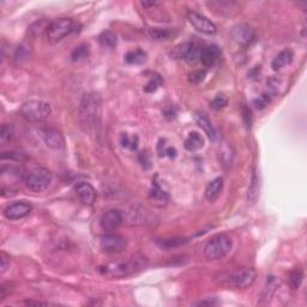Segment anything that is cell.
Wrapping results in <instances>:
<instances>
[{"label":"cell","mask_w":307,"mask_h":307,"mask_svg":"<svg viewBox=\"0 0 307 307\" xmlns=\"http://www.w3.org/2000/svg\"><path fill=\"white\" fill-rule=\"evenodd\" d=\"M191 47H192V42L179 43L178 46L174 47L173 51L171 52V55L176 60H186L187 55L190 53Z\"/></svg>","instance_id":"f1b7e54d"},{"label":"cell","mask_w":307,"mask_h":307,"mask_svg":"<svg viewBox=\"0 0 307 307\" xmlns=\"http://www.w3.org/2000/svg\"><path fill=\"white\" fill-rule=\"evenodd\" d=\"M101 109V96L98 93H89L83 96L78 107V118L84 131H91L99 125Z\"/></svg>","instance_id":"7a4b0ae2"},{"label":"cell","mask_w":307,"mask_h":307,"mask_svg":"<svg viewBox=\"0 0 307 307\" xmlns=\"http://www.w3.org/2000/svg\"><path fill=\"white\" fill-rule=\"evenodd\" d=\"M139 162L142 163V166L143 167H144V166L146 165V163H148L149 165V167H150V161H149V159H148V155H146L145 153H142L139 155Z\"/></svg>","instance_id":"ee69618b"},{"label":"cell","mask_w":307,"mask_h":307,"mask_svg":"<svg viewBox=\"0 0 307 307\" xmlns=\"http://www.w3.org/2000/svg\"><path fill=\"white\" fill-rule=\"evenodd\" d=\"M74 30V22L71 18H59L52 21L47 29L46 37L51 45L60 42L66 36L73 33Z\"/></svg>","instance_id":"52a82bcc"},{"label":"cell","mask_w":307,"mask_h":307,"mask_svg":"<svg viewBox=\"0 0 307 307\" xmlns=\"http://www.w3.org/2000/svg\"><path fill=\"white\" fill-rule=\"evenodd\" d=\"M231 38L237 45L247 47L256 38V33H254L253 28L248 26V24H237V26L232 28Z\"/></svg>","instance_id":"9c48e42d"},{"label":"cell","mask_w":307,"mask_h":307,"mask_svg":"<svg viewBox=\"0 0 307 307\" xmlns=\"http://www.w3.org/2000/svg\"><path fill=\"white\" fill-rule=\"evenodd\" d=\"M89 52H90L89 45H87V43H81V45L77 46L72 51V53H71V60H72L73 63L81 62V60L85 59V58L89 55Z\"/></svg>","instance_id":"4dcf8cb0"},{"label":"cell","mask_w":307,"mask_h":307,"mask_svg":"<svg viewBox=\"0 0 307 307\" xmlns=\"http://www.w3.org/2000/svg\"><path fill=\"white\" fill-rule=\"evenodd\" d=\"M52 114V107L42 100H30L21 107V117L28 123H41Z\"/></svg>","instance_id":"277c9868"},{"label":"cell","mask_w":307,"mask_h":307,"mask_svg":"<svg viewBox=\"0 0 307 307\" xmlns=\"http://www.w3.org/2000/svg\"><path fill=\"white\" fill-rule=\"evenodd\" d=\"M196 305L198 306H212V305H217V301H214V300H203V301H199V303L196 304Z\"/></svg>","instance_id":"f6af8a7d"},{"label":"cell","mask_w":307,"mask_h":307,"mask_svg":"<svg viewBox=\"0 0 307 307\" xmlns=\"http://www.w3.org/2000/svg\"><path fill=\"white\" fill-rule=\"evenodd\" d=\"M220 58H221L220 48H218L217 46L211 45L203 48L199 62H202V64H203L205 68H211V66H214L215 64L218 62Z\"/></svg>","instance_id":"2e32d148"},{"label":"cell","mask_w":307,"mask_h":307,"mask_svg":"<svg viewBox=\"0 0 307 307\" xmlns=\"http://www.w3.org/2000/svg\"><path fill=\"white\" fill-rule=\"evenodd\" d=\"M146 60V53L142 49H135V51H130L125 54V62L130 65H139L143 64Z\"/></svg>","instance_id":"83f0119b"},{"label":"cell","mask_w":307,"mask_h":307,"mask_svg":"<svg viewBox=\"0 0 307 307\" xmlns=\"http://www.w3.org/2000/svg\"><path fill=\"white\" fill-rule=\"evenodd\" d=\"M174 30L168 28H150L146 30V35L155 41H166L174 36Z\"/></svg>","instance_id":"7402d4cb"},{"label":"cell","mask_w":307,"mask_h":307,"mask_svg":"<svg viewBox=\"0 0 307 307\" xmlns=\"http://www.w3.org/2000/svg\"><path fill=\"white\" fill-rule=\"evenodd\" d=\"M30 55H32V46L28 45V43H22L16 48L13 62L17 66H23L24 64L29 62Z\"/></svg>","instance_id":"44dd1931"},{"label":"cell","mask_w":307,"mask_h":307,"mask_svg":"<svg viewBox=\"0 0 307 307\" xmlns=\"http://www.w3.org/2000/svg\"><path fill=\"white\" fill-rule=\"evenodd\" d=\"M146 267H148L146 257L142 256V254H135V256L121 259V261L108 263L104 267L100 268V273L107 277L123 278L136 275V273L145 270Z\"/></svg>","instance_id":"6da1fadb"},{"label":"cell","mask_w":307,"mask_h":307,"mask_svg":"<svg viewBox=\"0 0 307 307\" xmlns=\"http://www.w3.org/2000/svg\"><path fill=\"white\" fill-rule=\"evenodd\" d=\"M259 191H261V185H259V178L256 172L252 173L251 176L250 186L247 191V202L248 204H254L259 198Z\"/></svg>","instance_id":"603a6c76"},{"label":"cell","mask_w":307,"mask_h":307,"mask_svg":"<svg viewBox=\"0 0 307 307\" xmlns=\"http://www.w3.org/2000/svg\"><path fill=\"white\" fill-rule=\"evenodd\" d=\"M52 21H48V19L46 18H42L40 19V21L35 22V23H33L32 26H30L29 28H28V34L30 35V36H40V35H42L43 33H47V29H48L49 24H51Z\"/></svg>","instance_id":"484cf974"},{"label":"cell","mask_w":307,"mask_h":307,"mask_svg":"<svg viewBox=\"0 0 307 307\" xmlns=\"http://www.w3.org/2000/svg\"><path fill=\"white\" fill-rule=\"evenodd\" d=\"M223 190V179L222 178H215L214 180L210 181L209 185L205 189V198L209 202H215L220 197Z\"/></svg>","instance_id":"ac0fdd59"},{"label":"cell","mask_w":307,"mask_h":307,"mask_svg":"<svg viewBox=\"0 0 307 307\" xmlns=\"http://www.w3.org/2000/svg\"><path fill=\"white\" fill-rule=\"evenodd\" d=\"M304 277V271L300 268H297V269L292 270L289 273V284L293 289H298L300 288V286L303 284Z\"/></svg>","instance_id":"1f68e13d"},{"label":"cell","mask_w":307,"mask_h":307,"mask_svg":"<svg viewBox=\"0 0 307 307\" xmlns=\"http://www.w3.org/2000/svg\"><path fill=\"white\" fill-rule=\"evenodd\" d=\"M10 268V257L5 252L0 253V273H4Z\"/></svg>","instance_id":"60d3db41"},{"label":"cell","mask_w":307,"mask_h":307,"mask_svg":"<svg viewBox=\"0 0 307 307\" xmlns=\"http://www.w3.org/2000/svg\"><path fill=\"white\" fill-rule=\"evenodd\" d=\"M100 247L106 253H120L127 247V239L123 235L108 233L101 237Z\"/></svg>","instance_id":"ba28073f"},{"label":"cell","mask_w":307,"mask_h":307,"mask_svg":"<svg viewBox=\"0 0 307 307\" xmlns=\"http://www.w3.org/2000/svg\"><path fill=\"white\" fill-rule=\"evenodd\" d=\"M124 221L123 212L118 209H110L100 218V226L106 233H112L118 229Z\"/></svg>","instance_id":"7c38bea8"},{"label":"cell","mask_w":307,"mask_h":307,"mask_svg":"<svg viewBox=\"0 0 307 307\" xmlns=\"http://www.w3.org/2000/svg\"><path fill=\"white\" fill-rule=\"evenodd\" d=\"M5 159H13V160H17V161H19V160H24L26 159V156H24L23 154H19V153H4L1 155V160H5Z\"/></svg>","instance_id":"7bdbcfd3"},{"label":"cell","mask_w":307,"mask_h":307,"mask_svg":"<svg viewBox=\"0 0 307 307\" xmlns=\"http://www.w3.org/2000/svg\"><path fill=\"white\" fill-rule=\"evenodd\" d=\"M32 205L29 203L17 202V203H13L7 206V208H5L4 216L11 221L21 220V218L27 217L30 214V211H32Z\"/></svg>","instance_id":"4fadbf2b"},{"label":"cell","mask_w":307,"mask_h":307,"mask_svg":"<svg viewBox=\"0 0 307 307\" xmlns=\"http://www.w3.org/2000/svg\"><path fill=\"white\" fill-rule=\"evenodd\" d=\"M53 180L51 171L43 167H36L30 171L24 178V184L33 192H42L48 189Z\"/></svg>","instance_id":"8992f818"},{"label":"cell","mask_w":307,"mask_h":307,"mask_svg":"<svg viewBox=\"0 0 307 307\" xmlns=\"http://www.w3.org/2000/svg\"><path fill=\"white\" fill-rule=\"evenodd\" d=\"M257 273L251 268H240V269L221 273L218 277V283L227 288L244 289L252 286L256 281Z\"/></svg>","instance_id":"3957f363"},{"label":"cell","mask_w":307,"mask_h":307,"mask_svg":"<svg viewBox=\"0 0 307 307\" xmlns=\"http://www.w3.org/2000/svg\"><path fill=\"white\" fill-rule=\"evenodd\" d=\"M157 150H159L160 156H168V157H175L176 156V150L175 148L173 146H166L165 145V140H163V144H162V140H160L159 146H157Z\"/></svg>","instance_id":"f35d334b"},{"label":"cell","mask_w":307,"mask_h":307,"mask_svg":"<svg viewBox=\"0 0 307 307\" xmlns=\"http://www.w3.org/2000/svg\"><path fill=\"white\" fill-rule=\"evenodd\" d=\"M149 197H150V201L153 202L156 206H163L167 204L170 196H168V193L166 192V191L163 190L156 181H154L153 189H151L150 191Z\"/></svg>","instance_id":"d6986e66"},{"label":"cell","mask_w":307,"mask_h":307,"mask_svg":"<svg viewBox=\"0 0 307 307\" xmlns=\"http://www.w3.org/2000/svg\"><path fill=\"white\" fill-rule=\"evenodd\" d=\"M120 143L124 148H130L131 150H135V149H137L138 145V137L137 136H134L132 138H130L127 134H123L120 138Z\"/></svg>","instance_id":"74e56055"},{"label":"cell","mask_w":307,"mask_h":307,"mask_svg":"<svg viewBox=\"0 0 307 307\" xmlns=\"http://www.w3.org/2000/svg\"><path fill=\"white\" fill-rule=\"evenodd\" d=\"M13 137V127L11 124H4L1 126V132H0V142L1 144H6L10 142L11 138Z\"/></svg>","instance_id":"d590c367"},{"label":"cell","mask_w":307,"mask_h":307,"mask_svg":"<svg viewBox=\"0 0 307 307\" xmlns=\"http://www.w3.org/2000/svg\"><path fill=\"white\" fill-rule=\"evenodd\" d=\"M99 42H100V45H101L102 47H104V48H109V49L115 48L118 43L117 35H115L113 32H110V30H106V32H103L99 36Z\"/></svg>","instance_id":"4316f807"},{"label":"cell","mask_w":307,"mask_h":307,"mask_svg":"<svg viewBox=\"0 0 307 307\" xmlns=\"http://www.w3.org/2000/svg\"><path fill=\"white\" fill-rule=\"evenodd\" d=\"M206 76V71L205 70H197V71H193L189 74V81L193 84H198L205 78Z\"/></svg>","instance_id":"ab89813d"},{"label":"cell","mask_w":307,"mask_h":307,"mask_svg":"<svg viewBox=\"0 0 307 307\" xmlns=\"http://www.w3.org/2000/svg\"><path fill=\"white\" fill-rule=\"evenodd\" d=\"M232 248V239L226 234H217L204 246V256L208 261H220L225 258Z\"/></svg>","instance_id":"5b68a950"},{"label":"cell","mask_w":307,"mask_h":307,"mask_svg":"<svg viewBox=\"0 0 307 307\" xmlns=\"http://www.w3.org/2000/svg\"><path fill=\"white\" fill-rule=\"evenodd\" d=\"M277 286H278V282H277V280H276V277H273V276H270V277H268L267 286H265L264 292H263V298L269 299V298L273 297V294L275 293V290H276V288H277Z\"/></svg>","instance_id":"e575fe53"},{"label":"cell","mask_w":307,"mask_h":307,"mask_svg":"<svg viewBox=\"0 0 307 307\" xmlns=\"http://www.w3.org/2000/svg\"><path fill=\"white\" fill-rule=\"evenodd\" d=\"M195 120H196V123H197V125L201 127V129L203 130L204 132H205V135L208 136V137L212 140V142L217 140L218 134H217L216 129H215L214 125H212L211 121H210L209 119L205 117V114H204V113L196 112L195 113Z\"/></svg>","instance_id":"9a60e30c"},{"label":"cell","mask_w":307,"mask_h":307,"mask_svg":"<svg viewBox=\"0 0 307 307\" xmlns=\"http://www.w3.org/2000/svg\"><path fill=\"white\" fill-rule=\"evenodd\" d=\"M204 145V139L198 132H191V134L187 136V138L185 139L184 146L186 150L189 151H197L201 148H203Z\"/></svg>","instance_id":"d4e9b609"},{"label":"cell","mask_w":307,"mask_h":307,"mask_svg":"<svg viewBox=\"0 0 307 307\" xmlns=\"http://www.w3.org/2000/svg\"><path fill=\"white\" fill-rule=\"evenodd\" d=\"M189 240L186 238H167V239H159L156 240V244L160 248L166 251L173 250V248L180 247V246L185 245Z\"/></svg>","instance_id":"cb8c5ba5"},{"label":"cell","mask_w":307,"mask_h":307,"mask_svg":"<svg viewBox=\"0 0 307 307\" xmlns=\"http://www.w3.org/2000/svg\"><path fill=\"white\" fill-rule=\"evenodd\" d=\"M76 195L79 201L85 205H91L96 199V191L89 182H79L76 186Z\"/></svg>","instance_id":"5bb4252c"},{"label":"cell","mask_w":307,"mask_h":307,"mask_svg":"<svg viewBox=\"0 0 307 307\" xmlns=\"http://www.w3.org/2000/svg\"><path fill=\"white\" fill-rule=\"evenodd\" d=\"M227 104H228V98H227L225 94H217L214 100L210 102V107L214 110L223 109Z\"/></svg>","instance_id":"836d02e7"},{"label":"cell","mask_w":307,"mask_h":307,"mask_svg":"<svg viewBox=\"0 0 307 307\" xmlns=\"http://www.w3.org/2000/svg\"><path fill=\"white\" fill-rule=\"evenodd\" d=\"M38 134H40V137L42 138V140L48 148L54 149V150H60L65 145L64 136L55 127H41L38 130Z\"/></svg>","instance_id":"30bf717a"},{"label":"cell","mask_w":307,"mask_h":307,"mask_svg":"<svg viewBox=\"0 0 307 307\" xmlns=\"http://www.w3.org/2000/svg\"><path fill=\"white\" fill-rule=\"evenodd\" d=\"M293 58H294V53H293L292 49H283L280 53L273 58V63H271V68L273 71L281 70L283 66L289 65L293 62Z\"/></svg>","instance_id":"e0dca14e"},{"label":"cell","mask_w":307,"mask_h":307,"mask_svg":"<svg viewBox=\"0 0 307 307\" xmlns=\"http://www.w3.org/2000/svg\"><path fill=\"white\" fill-rule=\"evenodd\" d=\"M275 95H276V91H273L271 89L264 91V93H263L258 99L254 100L253 106L256 107L257 109H264L265 107L269 106L270 102L273 101V98H275Z\"/></svg>","instance_id":"f546056e"},{"label":"cell","mask_w":307,"mask_h":307,"mask_svg":"<svg viewBox=\"0 0 307 307\" xmlns=\"http://www.w3.org/2000/svg\"><path fill=\"white\" fill-rule=\"evenodd\" d=\"M11 292H12V283H10V282L1 283V286H0V300L6 299V297Z\"/></svg>","instance_id":"b9f144b4"},{"label":"cell","mask_w":307,"mask_h":307,"mask_svg":"<svg viewBox=\"0 0 307 307\" xmlns=\"http://www.w3.org/2000/svg\"><path fill=\"white\" fill-rule=\"evenodd\" d=\"M162 78L160 76H157V74H155V76H153L150 78V81L148 82V84L144 87V91L145 93H155L157 89H159L160 87H161L162 84Z\"/></svg>","instance_id":"8d00e7d4"},{"label":"cell","mask_w":307,"mask_h":307,"mask_svg":"<svg viewBox=\"0 0 307 307\" xmlns=\"http://www.w3.org/2000/svg\"><path fill=\"white\" fill-rule=\"evenodd\" d=\"M187 18H189L190 23L192 24L193 28H195L196 30H198L199 33H203V34L206 35L216 34L217 32L216 26H215L210 19L202 16L201 13L195 12V11H189V12H187Z\"/></svg>","instance_id":"8fae6325"},{"label":"cell","mask_w":307,"mask_h":307,"mask_svg":"<svg viewBox=\"0 0 307 307\" xmlns=\"http://www.w3.org/2000/svg\"><path fill=\"white\" fill-rule=\"evenodd\" d=\"M206 5L214 11L220 12V15H231L232 10H235L238 7V4L235 1H229V0H217V1H208Z\"/></svg>","instance_id":"ffe728a7"},{"label":"cell","mask_w":307,"mask_h":307,"mask_svg":"<svg viewBox=\"0 0 307 307\" xmlns=\"http://www.w3.org/2000/svg\"><path fill=\"white\" fill-rule=\"evenodd\" d=\"M202 51H203V47H202L197 42H192V47H191L190 53H189V55H187L186 62L190 63V64L198 62V60L201 59Z\"/></svg>","instance_id":"d6a6232c"}]
</instances>
